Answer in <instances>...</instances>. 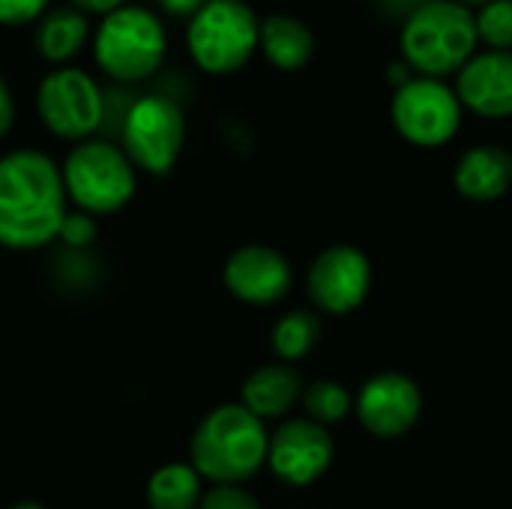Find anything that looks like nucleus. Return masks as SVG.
<instances>
[{
  "label": "nucleus",
  "mask_w": 512,
  "mask_h": 509,
  "mask_svg": "<svg viewBox=\"0 0 512 509\" xmlns=\"http://www.w3.org/2000/svg\"><path fill=\"white\" fill-rule=\"evenodd\" d=\"M60 168L39 150H12L0 159V246L33 252L60 237L69 216Z\"/></svg>",
  "instance_id": "obj_1"
},
{
  "label": "nucleus",
  "mask_w": 512,
  "mask_h": 509,
  "mask_svg": "<svg viewBox=\"0 0 512 509\" xmlns=\"http://www.w3.org/2000/svg\"><path fill=\"white\" fill-rule=\"evenodd\" d=\"M264 420L237 405L213 408L189 441V465L213 486H243L267 465Z\"/></svg>",
  "instance_id": "obj_2"
},
{
  "label": "nucleus",
  "mask_w": 512,
  "mask_h": 509,
  "mask_svg": "<svg viewBox=\"0 0 512 509\" xmlns=\"http://www.w3.org/2000/svg\"><path fill=\"white\" fill-rule=\"evenodd\" d=\"M477 45V24L459 0H429L405 15L402 54L405 63L426 78L459 72Z\"/></svg>",
  "instance_id": "obj_3"
},
{
  "label": "nucleus",
  "mask_w": 512,
  "mask_h": 509,
  "mask_svg": "<svg viewBox=\"0 0 512 509\" xmlns=\"http://www.w3.org/2000/svg\"><path fill=\"white\" fill-rule=\"evenodd\" d=\"M60 174L66 198L87 216H108L123 210L138 189L135 165L111 141H81L66 156Z\"/></svg>",
  "instance_id": "obj_4"
},
{
  "label": "nucleus",
  "mask_w": 512,
  "mask_h": 509,
  "mask_svg": "<svg viewBox=\"0 0 512 509\" xmlns=\"http://www.w3.org/2000/svg\"><path fill=\"white\" fill-rule=\"evenodd\" d=\"M165 27L162 21L141 6H120L102 15L96 30V60L117 81H141L159 69L165 60Z\"/></svg>",
  "instance_id": "obj_5"
},
{
  "label": "nucleus",
  "mask_w": 512,
  "mask_h": 509,
  "mask_svg": "<svg viewBox=\"0 0 512 509\" xmlns=\"http://www.w3.org/2000/svg\"><path fill=\"white\" fill-rule=\"evenodd\" d=\"M261 21L243 0H207L189 21V51L204 72L228 75L258 48Z\"/></svg>",
  "instance_id": "obj_6"
},
{
  "label": "nucleus",
  "mask_w": 512,
  "mask_h": 509,
  "mask_svg": "<svg viewBox=\"0 0 512 509\" xmlns=\"http://www.w3.org/2000/svg\"><path fill=\"white\" fill-rule=\"evenodd\" d=\"M186 141V117L180 105L162 93H147L123 114V153L147 174H168Z\"/></svg>",
  "instance_id": "obj_7"
},
{
  "label": "nucleus",
  "mask_w": 512,
  "mask_h": 509,
  "mask_svg": "<svg viewBox=\"0 0 512 509\" xmlns=\"http://www.w3.org/2000/svg\"><path fill=\"white\" fill-rule=\"evenodd\" d=\"M36 111L45 129L66 141H87L105 117V99L99 84L75 66H60L39 81Z\"/></svg>",
  "instance_id": "obj_8"
},
{
  "label": "nucleus",
  "mask_w": 512,
  "mask_h": 509,
  "mask_svg": "<svg viewBox=\"0 0 512 509\" xmlns=\"http://www.w3.org/2000/svg\"><path fill=\"white\" fill-rule=\"evenodd\" d=\"M393 123L399 135L417 147H441L462 126V102L438 78H411L393 96Z\"/></svg>",
  "instance_id": "obj_9"
},
{
  "label": "nucleus",
  "mask_w": 512,
  "mask_h": 509,
  "mask_svg": "<svg viewBox=\"0 0 512 509\" xmlns=\"http://www.w3.org/2000/svg\"><path fill=\"white\" fill-rule=\"evenodd\" d=\"M372 291V261L351 243L327 246L306 273V294L324 315L357 312Z\"/></svg>",
  "instance_id": "obj_10"
},
{
  "label": "nucleus",
  "mask_w": 512,
  "mask_h": 509,
  "mask_svg": "<svg viewBox=\"0 0 512 509\" xmlns=\"http://www.w3.org/2000/svg\"><path fill=\"white\" fill-rule=\"evenodd\" d=\"M336 459V444L327 426L309 417L285 420L267 444V468L285 486L306 489L318 483Z\"/></svg>",
  "instance_id": "obj_11"
},
{
  "label": "nucleus",
  "mask_w": 512,
  "mask_h": 509,
  "mask_svg": "<svg viewBox=\"0 0 512 509\" xmlns=\"http://www.w3.org/2000/svg\"><path fill=\"white\" fill-rule=\"evenodd\" d=\"M354 414L369 435L396 441L420 423L423 393L405 372H378L354 396Z\"/></svg>",
  "instance_id": "obj_12"
},
{
  "label": "nucleus",
  "mask_w": 512,
  "mask_h": 509,
  "mask_svg": "<svg viewBox=\"0 0 512 509\" xmlns=\"http://www.w3.org/2000/svg\"><path fill=\"white\" fill-rule=\"evenodd\" d=\"M228 294L249 306H273L288 297L294 285V270L282 252L264 243H249L231 252L222 270Z\"/></svg>",
  "instance_id": "obj_13"
},
{
  "label": "nucleus",
  "mask_w": 512,
  "mask_h": 509,
  "mask_svg": "<svg viewBox=\"0 0 512 509\" xmlns=\"http://www.w3.org/2000/svg\"><path fill=\"white\" fill-rule=\"evenodd\" d=\"M456 96L465 108L480 117L512 114V51L474 54L459 69Z\"/></svg>",
  "instance_id": "obj_14"
},
{
  "label": "nucleus",
  "mask_w": 512,
  "mask_h": 509,
  "mask_svg": "<svg viewBox=\"0 0 512 509\" xmlns=\"http://www.w3.org/2000/svg\"><path fill=\"white\" fill-rule=\"evenodd\" d=\"M306 390L303 375L288 363L258 366L240 387V405L258 420H282L294 405H300Z\"/></svg>",
  "instance_id": "obj_15"
},
{
  "label": "nucleus",
  "mask_w": 512,
  "mask_h": 509,
  "mask_svg": "<svg viewBox=\"0 0 512 509\" xmlns=\"http://www.w3.org/2000/svg\"><path fill=\"white\" fill-rule=\"evenodd\" d=\"M453 183L468 201H498L512 186V153L498 144H480L462 153Z\"/></svg>",
  "instance_id": "obj_16"
},
{
  "label": "nucleus",
  "mask_w": 512,
  "mask_h": 509,
  "mask_svg": "<svg viewBox=\"0 0 512 509\" xmlns=\"http://www.w3.org/2000/svg\"><path fill=\"white\" fill-rule=\"evenodd\" d=\"M258 45L264 48L267 60L279 69H303L315 54L312 30L300 18L285 15V12L267 15L261 21Z\"/></svg>",
  "instance_id": "obj_17"
},
{
  "label": "nucleus",
  "mask_w": 512,
  "mask_h": 509,
  "mask_svg": "<svg viewBox=\"0 0 512 509\" xmlns=\"http://www.w3.org/2000/svg\"><path fill=\"white\" fill-rule=\"evenodd\" d=\"M90 24L87 15L78 9H54L48 15L39 18L36 27V48L45 60L51 63H63L72 54L81 51V45L87 42Z\"/></svg>",
  "instance_id": "obj_18"
},
{
  "label": "nucleus",
  "mask_w": 512,
  "mask_h": 509,
  "mask_svg": "<svg viewBox=\"0 0 512 509\" xmlns=\"http://www.w3.org/2000/svg\"><path fill=\"white\" fill-rule=\"evenodd\" d=\"M204 498V480L189 462L162 465L147 483L150 509H198Z\"/></svg>",
  "instance_id": "obj_19"
},
{
  "label": "nucleus",
  "mask_w": 512,
  "mask_h": 509,
  "mask_svg": "<svg viewBox=\"0 0 512 509\" xmlns=\"http://www.w3.org/2000/svg\"><path fill=\"white\" fill-rule=\"evenodd\" d=\"M318 339H321V318L312 309H294L282 315L270 333L273 354L279 357V363L288 366L309 357L318 348Z\"/></svg>",
  "instance_id": "obj_20"
},
{
  "label": "nucleus",
  "mask_w": 512,
  "mask_h": 509,
  "mask_svg": "<svg viewBox=\"0 0 512 509\" xmlns=\"http://www.w3.org/2000/svg\"><path fill=\"white\" fill-rule=\"evenodd\" d=\"M300 405H303L306 417L321 423V426L342 423L348 414H354V396L348 393L345 384H339L333 378H321V381L306 384Z\"/></svg>",
  "instance_id": "obj_21"
},
{
  "label": "nucleus",
  "mask_w": 512,
  "mask_h": 509,
  "mask_svg": "<svg viewBox=\"0 0 512 509\" xmlns=\"http://www.w3.org/2000/svg\"><path fill=\"white\" fill-rule=\"evenodd\" d=\"M477 39H486L492 51H512V0H489L477 15Z\"/></svg>",
  "instance_id": "obj_22"
},
{
  "label": "nucleus",
  "mask_w": 512,
  "mask_h": 509,
  "mask_svg": "<svg viewBox=\"0 0 512 509\" xmlns=\"http://www.w3.org/2000/svg\"><path fill=\"white\" fill-rule=\"evenodd\" d=\"M198 509H264L258 498L243 486H213L204 492Z\"/></svg>",
  "instance_id": "obj_23"
},
{
  "label": "nucleus",
  "mask_w": 512,
  "mask_h": 509,
  "mask_svg": "<svg viewBox=\"0 0 512 509\" xmlns=\"http://www.w3.org/2000/svg\"><path fill=\"white\" fill-rule=\"evenodd\" d=\"M96 234H99V228H96V222H93V216H87V213H69L66 219H63V228H60V240L66 243V246H75V249H84V246H90L93 240H96Z\"/></svg>",
  "instance_id": "obj_24"
},
{
  "label": "nucleus",
  "mask_w": 512,
  "mask_h": 509,
  "mask_svg": "<svg viewBox=\"0 0 512 509\" xmlns=\"http://www.w3.org/2000/svg\"><path fill=\"white\" fill-rule=\"evenodd\" d=\"M48 0H0V24H24L45 12Z\"/></svg>",
  "instance_id": "obj_25"
},
{
  "label": "nucleus",
  "mask_w": 512,
  "mask_h": 509,
  "mask_svg": "<svg viewBox=\"0 0 512 509\" xmlns=\"http://www.w3.org/2000/svg\"><path fill=\"white\" fill-rule=\"evenodd\" d=\"M12 123H15V99L0 75V138L12 129Z\"/></svg>",
  "instance_id": "obj_26"
},
{
  "label": "nucleus",
  "mask_w": 512,
  "mask_h": 509,
  "mask_svg": "<svg viewBox=\"0 0 512 509\" xmlns=\"http://www.w3.org/2000/svg\"><path fill=\"white\" fill-rule=\"evenodd\" d=\"M72 6L78 12H102V15H108V12L126 6V0H72Z\"/></svg>",
  "instance_id": "obj_27"
},
{
  "label": "nucleus",
  "mask_w": 512,
  "mask_h": 509,
  "mask_svg": "<svg viewBox=\"0 0 512 509\" xmlns=\"http://www.w3.org/2000/svg\"><path fill=\"white\" fill-rule=\"evenodd\" d=\"M162 9H168L171 15H195L207 0H159Z\"/></svg>",
  "instance_id": "obj_28"
},
{
  "label": "nucleus",
  "mask_w": 512,
  "mask_h": 509,
  "mask_svg": "<svg viewBox=\"0 0 512 509\" xmlns=\"http://www.w3.org/2000/svg\"><path fill=\"white\" fill-rule=\"evenodd\" d=\"M390 12H405V15H411L417 6H423V3H429V0H381Z\"/></svg>",
  "instance_id": "obj_29"
},
{
  "label": "nucleus",
  "mask_w": 512,
  "mask_h": 509,
  "mask_svg": "<svg viewBox=\"0 0 512 509\" xmlns=\"http://www.w3.org/2000/svg\"><path fill=\"white\" fill-rule=\"evenodd\" d=\"M12 509H45L39 501H18Z\"/></svg>",
  "instance_id": "obj_30"
},
{
  "label": "nucleus",
  "mask_w": 512,
  "mask_h": 509,
  "mask_svg": "<svg viewBox=\"0 0 512 509\" xmlns=\"http://www.w3.org/2000/svg\"><path fill=\"white\" fill-rule=\"evenodd\" d=\"M459 3H489V0H459Z\"/></svg>",
  "instance_id": "obj_31"
}]
</instances>
